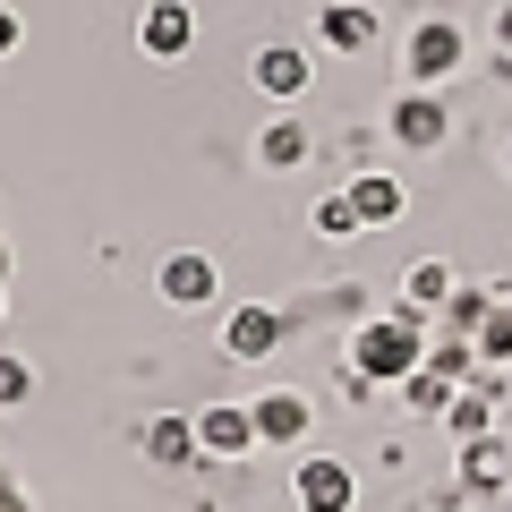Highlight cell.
Segmentation results:
<instances>
[{"label": "cell", "instance_id": "7402d4cb", "mask_svg": "<svg viewBox=\"0 0 512 512\" xmlns=\"http://www.w3.org/2000/svg\"><path fill=\"white\" fill-rule=\"evenodd\" d=\"M478 359H487V367H512V308H495L487 325H478Z\"/></svg>", "mask_w": 512, "mask_h": 512}, {"label": "cell", "instance_id": "ffe728a7", "mask_svg": "<svg viewBox=\"0 0 512 512\" xmlns=\"http://www.w3.org/2000/svg\"><path fill=\"white\" fill-rule=\"evenodd\" d=\"M402 299H410V308H444V299H453V274H444V265H410V282H402Z\"/></svg>", "mask_w": 512, "mask_h": 512}, {"label": "cell", "instance_id": "8992f818", "mask_svg": "<svg viewBox=\"0 0 512 512\" xmlns=\"http://www.w3.org/2000/svg\"><path fill=\"white\" fill-rule=\"evenodd\" d=\"M282 333H291V316H282V308H265V299H248V308H231V316H222V359L256 367V359H274V350H282Z\"/></svg>", "mask_w": 512, "mask_h": 512}, {"label": "cell", "instance_id": "5b68a950", "mask_svg": "<svg viewBox=\"0 0 512 512\" xmlns=\"http://www.w3.org/2000/svg\"><path fill=\"white\" fill-rule=\"evenodd\" d=\"M214 291H222V274H214L205 248H171L163 265H154V299H163V308H214Z\"/></svg>", "mask_w": 512, "mask_h": 512}, {"label": "cell", "instance_id": "cb8c5ba5", "mask_svg": "<svg viewBox=\"0 0 512 512\" xmlns=\"http://www.w3.org/2000/svg\"><path fill=\"white\" fill-rule=\"evenodd\" d=\"M0 512H35V495H26V487H9V495H0Z\"/></svg>", "mask_w": 512, "mask_h": 512}, {"label": "cell", "instance_id": "6da1fadb", "mask_svg": "<svg viewBox=\"0 0 512 512\" xmlns=\"http://www.w3.org/2000/svg\"><path fill=\"white\" fill-rule=\"evenodd\" d=\"M427 333H436V325H427V316L402 299L393 316H367V325H350V367H359L367 384H410V376L427 367Z\"/></svg>", "mask_w": 512, "mask_h": 512}, {"label": "cell", "instance_id": "5bb4252c", "mask_svg": "<svg viewBox=\"0 0 512 512\" xmlns=\"http://www.w3.org/2000/svg\"><path fill=\"white\" fill-rule=\"evenodd\" d=\"M444 427H453L461 444H478V436H487V427H495V376L461 384V393H453V410H444Z\"/></svg>", "mask_w": 512, "mask_h": 512}, {"label": "cell", "instance_id": "7a4b0ae2", "mask_svg": "<svg viewBox=\"0 0 512 512\" xmlns=\"http://www.w3.org/2000/svg\"><path fill=\"white\" fill-rule=\"evenodd\" d=\"M461 60H470V35H461L453 18H419L402 35V77H410V86H444Z\"/></svg>", "mask_w": 512, "mask_h": 512}, {"label": "cell", "instance_id": "d4e9b609", "mask_svg": "<svg viewBox=\"0 0 512 512\" xmlns=\"http://www.w3.org/2000/svg\"><path fill=\"white\" fill-rule=\"evenodd\" d=\"M495 43H504V52H512V0H504V9H495Z\"/></svg>", "mask_w": 512, "mask_h": 512}, {"label": "cell", "instance_id": "52a82bcc", "mask_svg": "<svg viewBox=\"0 0 512 512\" xmlns=\"http://www.w3.org/2000/svg\"><path fill=\"white\" fill-rule=\"evenodd\" d=\"M248 410H256V444H282V453H299V444H308V427H316V410H308V393H299V384H265Z\"/></svg>", "mask_w": 512, "mask_h": 512}, {"label": "cell", "instance_id": "603a6c76", "mask_svg": "<svg viewBox=\"0 0 512 512\" xmlns=\"http://www.w3.org/2000/svg\"><path fill=\"white\" fill-rule=\"evenodd\" d=\"M18 43H26V26H18V9H0V60L18 52Z\"/></svg>", "mask_w": 512, "mask_h": 512}, {"label": "cell", "instance_id": "ac0fdd59", "mask_svg": "<svg viewBox=\"0 0 512 512\" xmlns=\"http://www.w3.org/2000/svg\"><path fill=\"white\" fill-rule=\"evenodd\" d=\"M453 393H461V384H453V376H436V367H419V376L402 384V402L419 410V419H444V410H453Z\"/></svg>", "mask_w": 512, "mask_h": 512}, {"label": "cell", "instance_id": "4fadbf2b", "mask_svg": "<svg viewBox=\"0 0 512 512\" xmlns=\"http://www.w3.org/2000/svg\"><path fill=\"white\" fill-rule=\"evenodd\" d=\"M146 461H154V470H197V461H205L197 419H171V410H163V419H146Z\"/></svg>", "mask_w": 512, "mask_h": 512}, {"label": "cell", "instance_id": "9c48e42d", "mask_svg": "<svg viewBox=\"0 0 512 512\" xmlns=\"http://www.w3.org/2000/svg\"><path fill=\"white\" fill-rule=\"evenodd\" d=\"M188 43H197V9H188V0H146L137 52H146V60H188Z\"/></svg>", "mask_w": 512, "mask_h": 512}, {"label": "cell", "instance_id": "4316f807", "mask_svg": "<svg viewBox=\"0 0 512 512\" xmlns=\"http://www.w3.org/2000/svg\"><path fill=\"white\" fill-rule=\"evenodd\" d=\"M0 316H9V282H0Z\"/></svg>", "mask_w": 512, "mask_h": 512}, {"label": "cell", "instance_id": "44dd1931", "mask_svg": "<svg viewBox=\"0 0 512 512\" xmlns=\"http://www.w3.org/2000/svg\"><path fill=\"white\" fill-rule=\"evenodd\" d=\"M26 393H35V367L18 350H0V410H26Z\"/></svg>", "mask_w": 512, "mask_h": 512}, {"label": "cell", "instance_id": "484cf974", "mask_svg": "<svg viewBox=\"0 0 512 512\" xmlns=\"http://www.w3.org/2000/svg\"><path fill=\"white\" fill-rule=\"evenodd\" d=\"M9 487H18V478H9V461H0V495H9Z\"/></svg>", "mask_w": 512, "mask_h": 512}, {"label": "cell", "instance_id": "83f0119b", "mask_svg": "<svg viewBox=\"0 0 512 512\" xmlns=\"http://www.w3.org/2000/svg\"><path fill=\"white\" fill-rule=\"evenodd\" d=\"M504 308H512V291H504Z\"/></svg>", "mask_w": 512, "mask_h": 512}, {"label": "cell", "instance_id": "2e32d148", "mask_svg": "<svg viewBox=\"0 0 512 512\" xmlns=\"http://www.w3.org/2000/svg\"><path fill=\"white\" fill-rule=\"evenodd\" d=\"M256 163H265V171H299V163H308V128H299V120H265V128H256Z\"/></svg>", "mask_w": 512, "mask_h": 512}, {"label": "cell", "instance_id": "3957f363", "mask_svg": "<svg viewBox=\"0 0 512 512\" xmlns=\"http://www.w3.org/2000/svg\"><path fill=\"white\" fill-rule=\"evenodd\" d=\"M384 128H393V146L436 154L444 137H453V111H444V94H436V86H402V94H393V111H384Z\"/></svg>", "mask_w": 512, "mask_h": 512}, {"label": "cell", "instance_id": "e0dca14e", "mask_svg": "<svg viewBox=\"0 0 512 512\" xmlns=\"http://www.w3.org/2000/svg\"><path fill=\"white\" fill-rule=\"evenodd\" d=\"M495 308H504L495 291H453V299L436 308V333H461V342H478V325H487Z\"/></svg>", "mask_w": 512, "mask_h": 512}, {"label": "cell", "instance_id": "ba28073f", "mask_svg": "<svg viewBox=\"0 0 512 512\" xmlns=\"http://www.w3.org/2000/svg\"><path fill=\"white\" fill-rule=\"evenodd\" d=\"M316 43H325V52H376L384 18L367 0H316Z\"/></svg>", "mask_w": 512, "mask_h": 512}, {"label": "cell", "instance_id": "30bf717a", "mask_svg": "<svg viewBox=\"0 0 512 512\" xmlns=\"http://www.w3.org/2000/svg\"><path fill=\"white\" fill-rule=\"evenodd\" d=\"M197 444H205V461L256 453V410H248V402H205V410H197Z\"/></svg>", "mask_w": 512, "mask_h": 512}, {"label": "cell", "instance_id": "9a60e30c", "mask_svg": "<svg viewBox=\"0 0 512 512\" xmlns=\"http://www.w3.org/2000/svg\"><path fill=\"white\" fill-rule=\"evenodd\" d=\"M504 478H512V444H504V436L461 444V487H478V495H487V487H504Z\"/></svg>", "mask_w": 512, "mask_h": 512}, {"label": "cell", "instance_id": "277c9868", "mask_svg": "<svg viewBox=\"0 0 512 512\" xmlns=\"http://www.w3.org/2000/svg\"><path fill=\"white\" fill-rule=\"evenodd\" d=\"M291 504H299V512H350V504H359V478H350V461H333V453H299V461H291Z\"/></svg>", "mask_w": 512, "mask_h": 512}, {"label": "cell", "instance_id": "d6986e66", "mask_svg": "<svg viewBox=\"0 0 512 512\" xmlns=\"http://www.w3.org/2000/svg\"><path fill=\"white\" fill-rule=\"evenodd\" d=\"M308 222H316V239H350V231H367V222H359V205H350V188L316 197V205H308Z\"/></svg>", "mask_w": 512, "mask_h": 512}, {"label": "cell", "instance_id": "8fae6325", "mask_svg": "<svg viewBox=\"0 0 512 512\" xmlns=\"http://www.w3.org/2000/svg\"><path fill=\"white\" fill-rule=\"evenodd\" d=\"M248 77H256V94H265V103H299V94H308V77H316V60L299 52V43H265V52L248 60Z\"/></svg>", "mask_w": 512, "mask_h": 512}, {"label": "cell", "instance_id": "7c38bea8", "mask_svg": "<svg viewBox=\"0 0 512 512\" xmlns=\"http://www.w3.org/2000/svg\"><path fill=\"white\" fill-rule=\"evenodd\" d=\"M342 188H350V205H359L367 231H384V222H402V214H410V188L393 180V171H350Z\"/></svg>", "mask_w": 512, "mask_h": 512}]
</instances>
